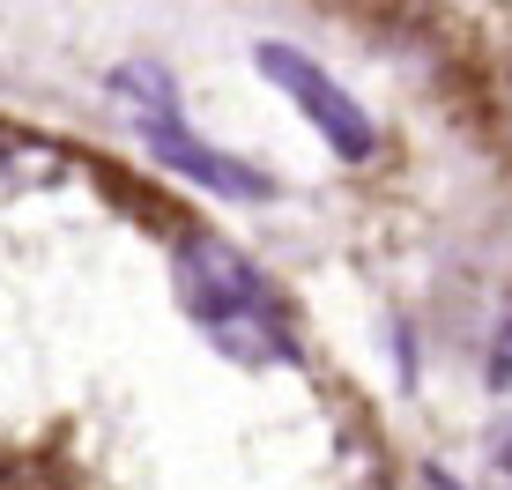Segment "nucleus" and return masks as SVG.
<instances>
[{"label":"nucleus","mask_w":512,"mask_h":490,"mask_svg":"<svg viewBox=\"0 0 512 490\" xmlns=\"http://www.w3.org/2000/svg\"><path fill=\"white\" fill-rule=\"evenodd\" d=\"M104 90H112L119 119H127L134 134L156 127V119H179V82L164 75V60H127V67H112V75H104Z\"/></svg>","instance_id":"obj_5"},{"label":"nucleus","mask_w":512,"mask_h":490,"mask_svg":"<svg viewBox=\"0 0 512 490\" xmlns=\"http://www.w3.org/2000/svg\"><path fill=\"white\" fill-rule=\"evenodd\" d=\"M67 171H75V149L45 142V134L0 127V208L23 201V194H45V186H60Z\"/></svg>","instance_id":"obj_4"},{"label":"nucleus","mask_w":512,"mask_h":490,"mask_svg":"<svg viewBox=\"0 0 512 490\" xmlns=\"http://www.w3.org/2000/svg\"><path fill=\"white\" fill-rule=\"evenodd\" d=\"M498 476H505V483H512V424H505V431H498Z\"/></svg>","instance_id":"obj_7"},{"label":"nucleus","mask_w":512,"mask_h":490,"mask_svg":"<svg viewBox=\"0 0 512 490\" xmlns=\"http://www.w3.org/2000/svg\"><path fill=\"white\" fill-rule=\"evenodd\" d=\"M141 142H149V156H156L164 171H179V179L208 186V194H223V201H268V194H275V179H260L253 164L208 149L186 119H156V127H141Z\"/></svg>","instance_id":"obj_3"},{"label":"nucleus","mask_w":512,"mask_h":490,"mask_svg":"<svg viewBox=\"0 0 512 490\" xmlns=\"http://www.w3.org/2000/svg\"><path fill=\"white\" fill-rule=\"evenodd\" d=\"M253 67L275 82L282 97L305 112V127L320 134V142L334 149V156H349V164H364V156L379 149V127H372V112H364L357 97L342 90V82L327 75V67H312L297 45H253Z\"/></svg>","instance_id":"obj_2"},{"label":"nucleus","mask_w":512,"mask_h":490,"mask_svg":"<svg viewBox=\"0 0 512 490\" xmlns=\"http://www.w3.org/2000/svg\"><path fill=\"white\" fill-rule=\"evenodd\" d=\"M171 283H179L186 320L231 364H253L260 372V364H290L297 357V335H290V320H282L268 275H260L231 238L179 231V245H171Z\"/></svg>","instance_id":"obj_1"},{"label":"nucleus","mask_w":512,"mask_h":490,"mask_svg":"<svg viewBox=\"0 0 512 490\" xmlns=\"http://www.w3.org/2000/svg\"><path fill=\"white\" fill-rule=\"evenodd\" d=\"M490 387H512V305H505V327H498V357H490Z\"/></svg>","instance_id":"obj_6"}]
</instances>
